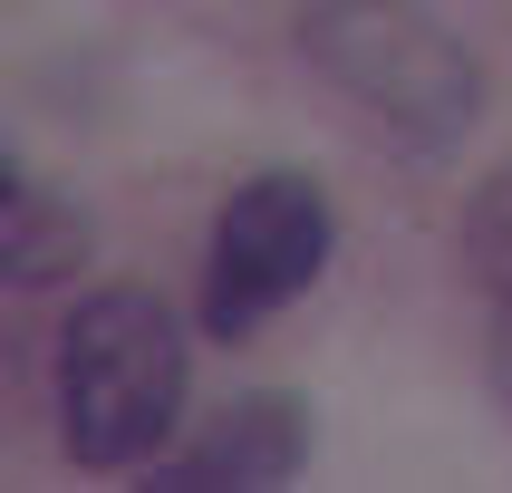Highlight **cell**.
I'll use <instances>...</instances> for the list:
<instances>
[{
    "label": "cell",
    "instance_id": "cell-1",
    "mask_svg": "<svg viewBox=\"0 0 512 493\" xmlns=\"http://www.w3.org/2000/svg\"><path fill=\"white\" fill-rule=\"evenodd\" d=\"M174 416H184V329H174V310L136 281L78 300L68 329H58V426H68V455L97 464V474H126V464L165 455Z\"/></svg>",
    "mask_w": 512,
    "mask_h": 493
},
{
    "label": "cell",
    "instance_id": "cell-2",
    "mask_svg": "<svg viewBox=\"0 0 512 493\" xmlns=\"http://www.w3.org/2000/svg\"><path fill=\"white\" fill-rule=\"evenodd\" d=\"M300 49L377 136L416 145V155H445L474 126V107H484V68L416 0H310Z\"/></svg>",
    "mask_w": 512,
    "mask_h": 493
},
{
    "label": "cell",
    "instance_id": "cell-3",
    "mask_svg": "<svg viewBox=\"0 0 512 493\" xmlns=\"http://www.w3.org/2000/svg\"><path fill=\"white\" fill-rule=\"evenodd\" d=\"M329 261V203H319L310 174H252L242 194L223 203L213 223V252H203V329L213 339H242L261 319L300 300Z\"/></svg>",
    "mask_w": 512,
    "mask_h": 493
},
{
    "label": "cell",
    "instance_id": "cell-4",
    "mask_svg": "<svg viewBox=\"0 0 512 493\" xmlns=\"http://www.w3.org/2000/svg\"><path fill=\"white\" fill-rule=\"evenodd\" d=\"M310 455V426L290 397H232L213 426L174 455V484H290Z\"/></svg>",
    "mask_w": 512,
    "mask_h": 493
},
{
    "label": "cell",
    "instance_id": "cell-5",
    "mask_svg": "<svg viewBox=\"0 0 512 493\" xmlns=\"http://www.w3.org/2000/svg\"><path fill=\"white\" fill-rule=\"evenodd\" d=\"M0 242H10V281H49V271L78 261V223H68L20 165H10V184H0Z\"/></svg>",
    "mask_w": 512,
    "mask_h": 493
},
{
    "label": "cell",
    "instance_id": "cell-6",
    "mask_svg": "<svg viewBox=\"0 0 512 493\" xmlns=\"http://www.w3.org/2000/svg\"><path fill=\"white\" fill-rule=\"evenodd\" d=\"M464 242H474V271H484V281L512 300V174H493L484 194H474V213H464Z\"/></svg>",
    "mask_w": 512,
    "mask_h": 493
}]
</instances>
